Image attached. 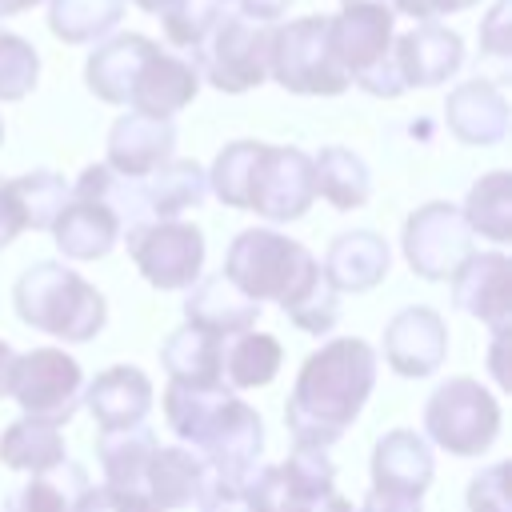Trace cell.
Returning <instances> with one entry per match:
<instances>
[{"label":"cell","instance_id":"1","mask_svg":"<svg viewBox=\"0 0 512 512\" xmlns=\"http://www.w3.org/2000/svg\"><path fill=\"white\" fill-rule=\"evenodd\" d=\"M376 372V348L356 336H336L308 352L284 404V424L296 448H332L368 404Z\"/></svg>","mask_w":512,"mask_h":512},{"label":"cell","instance_id":"2","mask_svg":"<svg viewBox=\"0 0 512 512\" xmlns=\"http://www.w3.org/2000/svg\"><path fill=\"white\" fill-rule=\"evenodd\" d=\"M16 316L64 344H84L108 324V304L96 284L72 272L64 260H36L12 284Z\"/></svg>","mask_w":512,"mask_h":512},{"label":"cell","instance_id":"3","mask_svg":"<svg viewBox=\"0 0 512 512\" xmlns=\"http://www.w3.org/2000/svg\"><path fill=\"white\" fill-rule=\"evenodd\" d=\"M220 276L236 284L248 300H272L284 312L320 276V260L300 240H288L276 228H244L228 244Z\"/></svg>","mask_w":512,"mask_h":512},{"label":"cell","instance_id":"4","mask_svg":"<svg viewBox=\"0 0 512 512\" xmlns=\"http://www.w3.org/2000/svg\"><path fill=\"white\" fill-rule=\"evenodd\" d=\"M392 40H396V12L376 4H348L336 16H328V44L348 76L368 96L396 100L404 96V84L392 64Z\"/></svg>","mask_w":512,"mask_h":512},{"label":"cell","instance_id":"5","mask_svg":"<svg viewBox=\"0 0 512 512\" xmlns=\"http://www.w3.org/2000/svg\"><path fill=\"white\" fill-rule=\"evenodd\" d=\"M500 400L472 376H448L424 404V440L448 456L476 460L500 436Z\"/></svg>","mask_w":512,"mask_h":512},{"label":"cell","instance_id":"6","mask_svg":"<svg viewBox=\"0 0 512 512\" xmlns=\"http://www.w3.org/2000/svg\"><path fill=\"white\" fill-rule=\"evenodd\" d=\"M268 48H272V24L224 8L212 32L188 52V60L196 64L200 84L240 96L268 80Z\"/></svg>","mask_w":512,"mask_h":512},{"label":"cell","instance_id":"7","mask_svg":"<svg viewBox=\"0 0 512 512\" xmlns=\"http://www.w3.org/2000/svg\"><path fill=\"white\" fill-rule=\"evenodd\" d=\"M268 80H276L292 96L348 92V76L328 44V16H300V20L272 24Z\"/></svg>","mask_w":512,"mask_h":512},{"label":"cell","instance_id":"8","mask_svg":"<svg viewBox=\"0 0 512 512\" xmlns=\"http://www.w3.org/2000/svg\"><path fill=\"white\" fill-rule=\"evenodd\" d=\"M4 392L20 404V416L48 420V424L60 428V424H68L80 412L84 368L64 348L16 352L12 368H8V388Z\"/></svg>","mask_w":512,"mask_h":512},{"label":"cell","instance_id":"9","mask_svg":"<svg viewBox=\"0 0 512 512\" xmlns=\"http://www.w3.org/2000/svg\"><path fill=\"white\" fill-rule=\"evenodd\" d=\"M136 272L160 292H188L204 272V232L192 220H144L120 236Z\"/></svg>","mask_w":512,"mask_h":512},{"label":"cell","instance_id":"10","mask_svg":"<svg viewBox=\"0 0 512 512\" xmlns=\"http://www.w3.org/2000/svg\"><path fill=\"white\" fill-rule=\"evenodd\" d=\"M400 248H404L408 268H412L420 280H432V284L452 280V272L476 252V248H472V232H468L460 208L448 204V200H428V204H420V208L404 220Z\"/></svg>","mask_w":512,"mask_h":512},{"label":"cell","instance_id":"11","mask_svg":"<svg viewBox=\"0 0 512 512\" xmlns=\"http://www.w3.org/2000/svg\"><path fill=\"white\" fill-rule=\"evenodd\" d=\"M336 492L328 448H292L288 460L256 468L248 480L252 512H316Z\"/></svg>","mask_w":512,"mask_h":512},{"label":"cell","instance_id":"12","mask_svg":"<svg viewBox=\"0 0 512 512\" xmlns=\"http://www.w3.org/2000/svg\"><path fill=\"white\" fill-rule=\"evenodd\" d=\"M312 200V156L288 144H264L248 188V212L264 216L268 224H292L312 208Z\"/></svg>","mask_w":512,"mask_h":512},{"label":"cell","instance_id":"13","mask_svg":"<svg viewBox=\"0 0 512 512\" xmlns=\"http://www.w3.org/2000/svg\"><path fill=\"white\" fill-rule=\"evenodd\" d=\"M192 452L208 464L212 476L220 480H252L260 452H264V420L252 404H244L236 392L216 408Z\"/></svg>","mask_w":512,"mask_h":512},{"label":"cell","instance_id":"14","mask_svg":"<svg viewBox=\"0 0 512 512\" xmlns=\"http://www.w3.org/2000/svg\"><path fill=\"white\" fill-rule=\"evenodd\" d=\"M448 356V324L428 304H408L384 324V364L404 380L432 376Z\"/></svg>","mask_w":512,"mask_h":512},{"label":"cell","instance_id":"15","mask_svg":"<svg viewBox=\"0 0 512 512\" xmlns=\"http://www.w3.org/2000/svg\"><path fill=\"white\" fill-rule=\"evenodd\" d=\"M392 64H396L404 92L408 88H436L460 72L464 40L448 24L424 20V24H412L404 36L392 40Z\"/></svg>","mask_w":512,"mask_h":512},{"label":"cell","instance_id":"16","mask_svg":"<svg viewBox=\"0 0 512 512\" xmlns=\"http://www.w3.org/2000/svg\"><path fill=\"white\" fill-rule=\"evenodd\" d=\"M368 476H372L368 492L400 496V500H424V492L436 476L432 444L412 428H392L372 444Z\"/></svg>","mask_w":512,"mask_h":512},{"label":"cell","instance_id":"17","mask_svg":"<svg viewBox=\"0 0 512 512\" xmlns=\"http://www.w3.org/2000/svg\"><path fill=\"white\" fill-rule=\"evenodd\" d=\"M448 132L468 148H496L508 136V96L496 80H460L444 100Z\"/></svg>","mask_w":512,"mask_h":512},{"label":"cell","instance_id":"18","mask_svg":"<svg viewBox=\"0 0 512 512\" xmlns=\"http://www.w3.org/2000/svg\"><path fill=\"white\" fill-rule=\"evenodd\" d=\"M176 156V124L152 120L140 112H124L108 128V156L104 164L124 180H144L160 164Z\"/></svg>","mask_w":512,"mask_h":512},{"label":"cell","instance_id":"19","mask_svg":"<svg viewBox=\"0 0 512 512\" xmlns=\"http://www.w3.org/2000/svg\"><path fill=\"white\" fill-rule=\"evenodd\" d=\"M152 380L136 364H112L96 372V380L84 384L80 404L92 412L100 432H120V428H140L152 412Z\"/></svg>","mask_w":512,"mask_h":512},{"label":"cell","instance_id":"20","mask_svg":"<svg viewBox=\"0 0 512 512\" xmlns=\"http://www.w3.org/2000/svg\"><path fill=\"white\" fill-rule=\"evenodd\" d=\"M200 92V72L188 56L180 52H168V48H156L132 92H128V112H140V116H152V120H172L176 112H184Z\"/></svg>","mask_w":512,"mask_h":512},{"label":"cell","instance_id":"21","mask_svg":"<svg viewBox=\"0 0 512 512\" xmlns=\"http://www.w3.org/2000/svg\"><path fill=\"white\" fill-rule=\"evenodd\" d=\"M508 272L512 260L496 248V252H472L456 272H452V304L460 312H468L472 320L496 328L512 324V304H508Z\"/></svg>","mask_w":512,"mask_h":512},{"label":"cell","instance_id":"22","mask_svg":"<svg viewBox=\"0 0 512 512\" xmlns=\"http://www.w3.org/2000/svg\"><path fill=\"white\" fill-rule=\"evenodd\" d=\"M48 232H52V240H56V248H60L64 260L88 264V260H104L120 244L124 224H120V216L108 204H100V200L80 196V192L68 188V204L60 208V216L52 220Z\"/></svg>","mask_w":512,"mask_h":512},{"label":"cell","instance_id":"23","mask_svg":"<svg viewBox=\"0 0 512 512\" xmlns=\"http://www.w3.org/2000/svg\"><path fill=\"white\" fill-rule=\"evenodd\" d=\"M156 48L160 44L148 40L144 32H116V36L96 40V48L84 60V84H88V92L96 100H104V104L128 108V92H132L144 60Z\"/></svg>","mask_w":512,"mask_h":512},{"label":"cell","instance_id":"24","mask_svg":"<svg viewBox=\"0 0 512 512\" xmlns=\"http://www.w3.org/2000/svg\"><path fill=\"white\" fill-rule=\"evenodd\" d=\"M324 276L328 284L344 296V292H372L388 268H392V252H388V240L372 228H352V232H340L328 252H324Z\"/></svg>","mask_w":512,"mask_h":512},{"label":"cell","instance_id":"25","mask_svg":"<svg viewBox=\"0 0 512 512\" xmlns=\"http://www.w3.org/2000/svg\"><path fill=\"white\" fill-rule=\"evenodd\" d=\"M256 316H260V304L248 300L236 284H228L220 272L200 276L184 296V324H192L208 336H220V340L256 328Z\"/></svg>","mask_w":512,"mask_h":512},{"label":"cell","instance_id":"26","mask_svg":"<svg viewBox=\"0 0 512 512\" xmlns=\"http://www.w3.org/2000/svg\"><path fill=\"white\" fill-rule=\"evenodd\" d=\"M208 476H212L208 464L192 448L156 444V452L148 460V472H144V492L160 512H180V508H192L204 496Z\"/></svg>","mask_w":512,"mask_h":512},{"label":"cell","instance_id":"27","mask_svg":"<svg viewBox=\"0 0 512 512\" xmlns=\"http://www.w3.org/2000/svg\"><path fill=\"white\" fill-rule=\"evenodd\" d=\"M140 200L148 220H180L184 212L200 208L208 200V172L196 160L172 156L152 176L140 180Z\"/></svg>","mask_w":512,"mask_h":512},{"label":"cell","instance_id":"28","mask_svg":"<svg viewBox=\"0 0 512 512\" xmlns=\"http://www.w3.org/2000/svg\"><path fill=\"white\" fill-rule=\"evenodd\" d=\"M284 364V348L272 332H236L224 336L220 344V384L228 392H244V388H264L276 380Z\"/></svg>","mask_w":512,"mask_h":512},{"label":"cell","instance_id":"29","mask_svg":"<svg viewBox=\"0 0 512 512\" xmlns=\"http://www.w3.org/2000/svg\"><path fill=\"white\" fill-rule=\"evenodd\" d=\"M312 184H316V196H324L336 212L364 208L372 196V172L364 156L344 144H324L312 156Z\"/></svg>","mask_w":512,"mask_h":512},{"label":"cell","instance_id":"30","mask_svg":"<svg viewBox=\"0 0 512 512\" xmlns=\"http://www.w3.org/2000/svg\"><path fill=\"white\" fill-rule=\"evenodd\" d=\"M156 436L148 424L140 428H120V432H100L96 436V460L104 468V488L116 492H144V472L156 452ZM148 496V492H144Z\"/></svg>","mask_w":512,"mask_h":512},{"label":"cell","instance_id":"31","mask_svg":"<svg viewBox=\"0 0 512 512\" xmlns=\"http://www.w3.org/2000/svg\"><path fill=\"white\" fill-rule=\"evenodd\" d=\"M68 460L64 448V432L48 420H32V416H16L4 432H0V464L12 472H28L40 476L56 464Z\"/></svg>","mask_w":512,"mask_h":512},{"label":"cell","instance_id":"32","mask_svg":"<svg viewBox=\"0 0 512 512\" xmlns=\"http://www.w3.org/2000/svg\"><path fill=\"white\" fill-rule=\"evenodd\" d=\"M220 336H208L192 324H180L160 344V368L168 372V384H220Z\"/></svg>","mask_w":512,"mask_h":512},{"label":"cell","instance_id":"33","mask_svg":"<svg viewBox=\"0 0 512 512\" xmlns=\"http://www.w3.org/2000/svg\"><path fill=\"white\" fill-rule=\"evenodd\" d=\"M460 216H464L472 236H484L492 244H508L512 240V172H504V168L484 172L468 188Z\"/></svg>","mask_w":512,"mask_h":512},{"label":"cell","instance_id":"34","mask_svg":"<svg viewBox=\"0 0 512 512\" xmlns=\"http://www.w3.org/2000/svg\"><path fill=\"white\" fill-rule=\"evenodd\" d=\"M128 0H48V28L64 44H96L104 40Z\"/></svg>","mask_w":512,"mask_h":512},{"label":"cell","instance_id":"35","mask_svg":"<svg viewBox=\"0 0 512 512\" xmlns=\"http://www.w3.org/2000/svg\"><path fill=\"white\" fill-rule=\"evenodd\" d=\"M88 488V472L72 460L32 476L8 504V512H76V500Z\"/></svg>","mask_w":512,"mask_h":512},{"label":"cell","instance_id":"36","mask_svg":"<svg viewBox=\"0 0 512 512\" xmlns=\"http://www.w3.org/2000/svg\"><path fill=\"white\" fill-rule=\"evenodd\" d=\"M232 392L224 384H208V388H196V384H168L164 388V420L168 428L180 436L184 448H192L200 440V432L208 428V420L216 416V408L228 400Z\"/></svg>","mask_w":512,"mask_h":512},{"label":"cell","instance_id":"37","mask_svg":"<svg viewBox=\"0 0 512 512\" xmlns=\"http://www.w3.org/2000/svg\"><path fill=\"white\" fill-rule=\"evenodd\" d=\"M264 140H232L216 152L212 168H208V192L224 204V208H240L248 212V188H252V172L260 160Z\"/></svg>","mask_w":512,"mask_h":512},{"label":"cell","instance_id":"38","mask_svg":"<svg viewBox=\"0 0 512 512\" xmlns=\"http://www.w3.org/2000/svg\"><path fill=\"white\" fill-rule=\"evenodd\" d=\"M12 184V196H16V208L24 216V228H36V232H48L52 220L60 216V208L68 204V184L60 172H48V168H36V172H24Z\"/></svg>","mask_w":512,"mask_h":512},{"label":"cell","instance_id":"39","mask_svg":"<svg viewBox=\"0 0 512 512\" xmlns=\"http://www.w3.org/2000/svg\"><path fill=\"white\" fill-rule=\"evenodd\" d=\"M72 192H80V196H92V200L108 204V208L120 216L124 232L148 220L144 200H140V180H124V176H116L108 164H88V168L76 176Z\"/></svg>","mask_w":512,"mask_h":512},{"label":"cell","instance_id":"40","mask_svg":"<svg viewBox=\"0 0 512 512\" xmlns=\"http://www.w3.org/2000/svg\"><path fill=\"white\" fill-rule=\"evenodd\" d=\"M220 12H224L220 0H172V4H164V8L156 12V20H160L164 40H168L172 48L192 52V48L212 32V24L220 20Z\"/></svg>","mask_w":512,"mask_h":512},{"label":"cell","instance_id":"41","mask_svg":"<svg viewBox=\"0 0 512 512\" xmlns=\"http://www.w3.org/2000/svg\"><path fill=\"white\" fill-rule=\"evenodd\" d=\"M40 80V52L20 32L0 28V104H16L32 96Z\"/></svg>","mask_w":512,"mask_h":512},{"label":"cell","instance_id":"42","mask_svg":"<svg viewBox=\"0 0 512 512\" xmlns=\"http://www.w3.org/2000/svg\"><path fill=\"white\" fill-rule=\"evenodd\" d=\"M284 316H288L300 332H308V336H328V332L336 328V320H340V292L328 284L324 268H320V276L284 308Z\"/></svg>","mask_w":512,"mask_h":512},{"label":"cell","instance_id":"43","mask_svg":"<svg viewBox=\"0 0 512 512\" xmlns=\"http://www.w3.org/2000/svg\"><path fill=\"white\" fill-rule=\"evenodd\" d=\"M464 504H468V512H512V500H508V460H496V464L480 468L468 480Z\"/></svg>","mask_w":512,"mask_h":512},{"label":"cell","instance_id":"44","mask_svg":"<svg viewBox=\"0 0 512 512\" xmlns=\"http://www.w3.org/2000/svg\"><path fill=\"white\" fill-rule=\"evenodd\" d=\"M196 512H252L248 480H220V476H208L204 496L196 500Z\"/></svg>","mask_w":512,"mask_h":512},{"label":"cell","instance_id":"45","mask_svg":"<svg viewBox=\"0 0 512 512\" xmlns=\"http://www.w3.org/2000/svg\"><path fill=\"white\" fill-rule=\"evenodd\" d=\"M508 12H512V0H496L492 12L480 20V48H484L488 56H500V60H508V52H512Z\"/></svg>","mask_w":512,"mask_h":512},{"label":"cell","instance_id":"46","mask_svg":"<svg viewBox=\"0 0 512 512\" xmlns=\"http://www.w3.org/2000/svg\"><path fill=\"white\" fill-rule=\"evenodd\" d=\"M484 0H392V12L400 16H412L416 24L424 20H436V16H452V12H468Z\"/></svg>","mask_w":512,"mask_h":512},{"label":"cell","instance_id":"47","mask_svg":"<svg viewBox=\"0 0 512 512\" xmlns=\"http://www.w3.org/2000/svg\"><path fill=\"white\" fill-rule=\"evenodd\" d=\"M24 232V216L16 208V196H12V184L0 180V252Z\"/></svg>","mask_w":512,"mask_h":512},{"label":"cell","instance_id":"48","mask_svg":"<svg viewBox=\"0 0 512 512\" xmlns=\"http://www.w3.org/2000/svg\"><path fill=\"white\" fill-rule=\"evenodd\" d=\"M224 8L232 4L240 16H248V20H260V24H276L284 12H288V4L292 0H220Z\"/></svg>","mask_w":512,"mask_h":512},{"label":"cell","instance_id":"49","mask_svg":"<svg viewBox=\"0 0 512 512\" xmlns=\"http://www.w3.org/2000/svg\"><path fill=\"white\" fill-rule=\"evenodd\" d=\"M76 512H120V504L108 496V488H104V484H100V488H96V484H88V488H84V496L76 500Z\"/></svg>","mask_w":512,"mask_h":512},{"label":"cell","instance_id":"50","mask_svg":"<svg viewBox=\"0 0 512 512\" xmlns=\"http://www.w3.org/2000/svg\"><path fill=\"white\" fill-rule=\"evenodd\" d=\"M492 336H496V340H492V360H488V364H492L496 384H500V388H508V368H504V340H508V328H496Z\"/></svg>","mask_w":512,"mask_h":512},{"label":"cell","instance_id":"51","mask_svg":"<svg viewBox=\"0 0 512 512\" xmlns=\"http://www.w3.org/2000/svg\"><path fill=\"white\" fill-rule=\"evenodd\" d=\"M12 344L8 340H0V396H4V388H8V368H12Z\"/></svg>","mask_w":512,"mask_h":512},{"label":"cell","instance_id":"52","mask_svg":"<svg viewBox=\"0 0 512 512\" xmlns=\"http://www.w3.org/2000/svg\"><path fill=\"white\" fill-rule=\"evenodd\" d=\"M40 0H0V20H8V16H20V12H28V8H36Z\"/></svg>","mask_w":512,"mask_h":512},{"label":"cell","instance_id":"53","mask_svg":"<svg viewBox=\"0 0 512 512\" xmlns=\"http://www.w3.org/2000/svg\"><path fill=\"white\" fill-rule=\"evenodd\" d=\"M132 4H136V8H144V12H152V16H156V12H160V8H164V4H172V0H132Z\"/></svg>","mask_w":512,"mask_h":512},{"label":"cell","instance_id":"54","mask_svg":"<svg viewBox=\"0 0 512 512\" xmlns=\"http://www.w3.org/2000/svg\"><path fill=\"white\" fill-rule=\"evenodd\" d=\"M348 4H376V8H392V0H340V8H348Z\"/></svg>","mask_w":512,"mask_h":512},{"label":"cell","instance_id":"55","mask_svg":"<svg viewBox=\"0 0 512 512\" xmlns=\"http://www.w3.org/2000/svg\"><path fill=\"white\" fill-rule=\"evenodd\" d=\"M0 148H4V120H0Z\"/></svg>","mask_w":512,"mask_h":512}]
</instances>
